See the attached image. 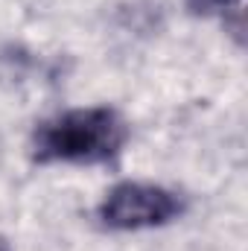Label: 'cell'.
Wrapping results in <instances>:
<instances>
[{"mask_svg":"<svg viewBox=\"0 0 248 251\" xmlns=\"http://www.w3.org/2000/svg\"><path fill=\"white\" fill-rule=\"evenodd\" d=\"M128 123L111 105L70 108L32 131V158L38 164H108L123 152Z\"/></svg>","mask_w":248,"mask_h":251,"instance_id":"cell-1","label":"cell"},{"mask_svg":"<svg viewBox=\"0 0 248 251\" xmlns=\"http://www.w3.org/2000/svg\"><path fill=\"white\" fill-rule=\"evenodd\" d=\"M184 213V199L175 190L146 181H120L99 201V222L111 231H146L170 225Z\"/></svg>","mask_w":248,"mask_h":251,"instance_id":"cell-2","label":"cell"},{"mask_svg":"<svg viewBox=\"0 0 248 251\" xmlns=\"http://www.w3.org/2000/svg\"><path fill=\"white\" fill-rule=\"evenodd\" d=\"M234 0H187V9L193 15H216V12H228Z\"/></svg>","mask_w":248,"mask_h":251,"instance_id":"cell-3","label":"cell"},{"mask_svg":"<svg viewBox=\"0 0 248 251\" xmlns=\"http://www.w3.org/2000/svg\"><path fill=\"white\" fill-rule=\"evenodd\" d=\"M0 251H9V249H6V246H3V243H0Z\"/></svg>","mask_w":248,"mask_h":251,"instance_id":"cell-4","label":"cell"}]
</instances>
